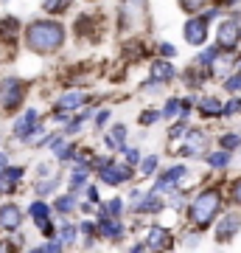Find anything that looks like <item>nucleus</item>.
I'll return each instance as SVG.
<instances>
[{
	"label": "nucleus",
	"instance_id": "5",
	"mask_svg": "<svg viewBox=\"0 0 241 253\" xmlns=\"http://www.w3.org/2000/svg\"><path fill=\"white\" fill-rule=\"evenodd\" d=\"M185 40L191 42V45H205V40H207V20H188L185 23Z\"/></svg>",
	"mask_w": 241,
	"mask_h": 253
},
{
	"label": "nucleus",
	"instance_id": "17",
	"mask_svg": "<svg viewBox=\"0 0 241 253\" xmlns=\"http://www.w3.org/2000/svg\"><path fill=\"white\" fill-rule=\"evenodd\" d=\"M154 169H157V155H149V158H143L140 161V174L143 177L154 174Z\"/></svg>",
	"mask_w": 241,
	"mask_h": 253
},
{
	"label": "nucleus",
	"instance_id": "15",
	"mask_svg": "<svg viewBox=\"0 0 241 253\" xmlns=\"http://www.w3.org/2000/svg\"><path fill=\"white\" fill-rule=\"evenodd\" d=\"M199 110H202V113H205V116H222V104H219V101L216 99H205L202 101V104H199Z\"/></svg>",
	"mask_w": 241,
	"mask_h": 253
},
{
	"label": "nucleus",
	"instance_id": "2",
	"mask_svg": "<svg viewBox=\"0 0 241 253\" xmlns=\"http://www.w3.org/2000/svg\"><path fill=\"white\" fill-rule=\"evenodd\" d=\"M219 211H222V194L216 189L210 191H202L197 200H194V206H191V222L199 228H205L213 222V217H219Z\"/></svg>",
	"mask_w": 241,
	"mask_h": 253
},
{
	"label": "nucleus",
	"instance_id": "39",
	"mask_svg": "<svg viewBox=\"0 0 241 253\" xmlns=\"http://www.w3.org/2000/svg\"><path fill=\"white\" fill-rule=\"evenodd\" d=\"M81 231H84V234H87V236H93V231H96V228L90 225V222H84V225H81Z\"/></svg>",
	"mask_w": 241,
	"mask_h": 253
},
{
	"label": "nucleus",
	"instance_id": "34",
	"mask_svg": "<svg viewBox=\"0 0 241 253\" xmlns=\"http://www.w3.org/2000/svg\"><path fill=\"white\" fill-rule=\"evenodd\" d=\"M87 200L90 203H99V189H96V186H90L87 189Z\"/></svg>",
	"mask_w": 241,
	"mask_h": 253
},
{
	"label": "nucleus",
	"instance_id": "32",
	"mask_svg": "<svg viewBox=\"0 0 241 253\" xmlns=\"http://www.w3.org/2000/svg\"><path fill=\"white\" fill-rule=\"evenodd\" d=\"M107 121H109V110H101L99 116H96V124H99V126H104Z\"/></svg>",
	"mask_w": 241,
	"mask_h": 253
},
{
	"label": "nucleus",
	"instance_id": "13",
	"mask_svg": "<svg viewBox=\"0 0 241 253\" xmlns=\"http://www.w3.org/2000/svg\"><path fill=\"white\" fill-rule=\"evenodd\" d=\"M149 248H171V234L163 228H152L149 231Z\"/></svg>",
	"mask_w": 241,
	"mask_h": 253
},
{
	"label": "nucleus",
	"instance_id": "23",
	"mask_svg": "<svg viewBox=\"0 0 241 253\" xmlns=\"http://www.w3.org/2000/svg\"><path fill=\"white\" fill-rule=\"evenodd\" d=\"M224 87H227L230 93H239V90H241V73H236V76H230V79L224 82Z\"/></svg>",
	"mask_w": 241,
	"mask_h": 253
},
{
	"label": "nucleus",
	"instance_id": "22",
	"mask_svg": "<svg viewBox=\"0 0 241 253\" xmlns=\"http://www.w3.org/2000/svg\"><path fill=\"white\" fill-rule=\"evenodd\" d=\"M121 200H109V203H104V214H112V217H118L121 214Z\"/></svg>",
	"mask_w": 241,
	"mask_h": 253
},
{
	"label": "nucleus",
	"instance_id": "24",
	"mask_svg": "<svg viewBox=\"0 0 241 253\" xmlns=\"http://www.w3.org/2000/svg\"><path fill=\"white\" fill-rule=\"evenodd\" d=\"M236 146H241V138L239 135H224L222 138V149H236Z\"/></svg>",
	"mask_w": 241,
	"mask_h": 253
},
{
	"label": "nucleus",
	"instance_id": "35",
	"mask_svg": "<svg viewBox=\"0 0 241 253\" xmlns=\"http://www.w3.org/2000/svg\"><path fill=\"white\" fill-rule=\"evenodd\" d=\"M160 51H163L166 56H174V54H177V48H174V45H169V42H163V45H160Z\"/></svg>",
	"mask_w": 241,
	"mask_h": 253
},
{
	"label": "nucleus",
	"instance_id": "11",
	"mask_svg": "<svg viewBox=\"0 0 241 253\" xmlns=\"http://www.w3.org/2000/svg\"><path fill=\"white\" fill-rule=\"evenodd\" d=\"M152 76H154V82H169V79L177 76V71H174V65H171V62L157 59V62L152 65Z\"/></svg>",
	"mask_w": 241,
	"mask_h": 253
},
{
	"label": "nucleus",
	"instance_id": "37",
	"mask_svg": "<svg viewBox=\"0 0 241 253\" xmlns=\"http://www.w3.org/2000/svg\"><path fill=\"white\" fill-rule=\"evenodd\" d=\"M233 200H236V203L241 206V180L236 183V186H233Z\"/></svg>",
	"mask_w": 241,
	"mask_h": 253
},
{
	"label": "nucleus",
	"instance_id": "16",
	"mask_svg": "<svg viewBox=\"0 0 241 253\" xmlns=\"http://www.w3.org/2000/svg\"><path fill=\"white\" fill-rule=\"evenodd\" d=\"M28 211H31L34 222H39V219H45L48 214H51V208L45 206V203H39V200H36V203H31V208H28Z\"/></svg>",
	"mask_w": 241,
	"mask_h": 253
},
{
	"label": "nucleus",
	"instance_id": "40",
	"mask_svg": "<svg viewBox=\"0 0 241 253\" xmlns=\"http://www.w3.org/2000/svg\"><path fill=\"white\" fill-rule=\"evenodd\" d=\"M3 166H6V155L0 152V169H3Z\"/></svg>",
	"mask_w": 241,
	"mask_h": 253
},
{
	"label": "nucleus",
	"instance_id": "10",
	"mask_svg": "<svg viewBox=\"0 0 241 253\" xmlns=\"http://www.w3.org/2000/svg\"><path fill=\"white\" fill-rule=\"evenodd\" d=\"M99 228H101V234L107 236V239H121V236H124V228H121L118 217H101Z\"/></svg>",
	"mask_w": 241,
	"mask_h": 253
},
{
	"label": "nucleus",
	"instance_id": "21",
	"mask_svg": "<svg viewBox=\"0 0 241 253\" xmlns=\"http://www.w3.org/2000/svg\"><path fill=\"white\" fill-rule=\"evenodd\" d=\"M70 0H45V11H51V14H56V11H62L65 6H68Z\"/></svg>",
	"mask_w": 241,
	"mask_h": 253
},
{
	"label": "nucleus",
	"instance_id": "1",
	"mask_svg": "<svg viewBox=\"0 0 241 253\" xmlns=\"http://www.w3.org/2000/svg\"><path fill=\"white\" fill-rule=\"evenodd\" d=\"M26 42L36 54H51L65 42V28L59 23H51V20H36V23L28 26Z\"/></svg>",
	"mask_w": 241,
	"mask_h": 253
},
{
	"label": "nucleus",
	"instance_id": "29",
	"mask_svg": "<svg viewBox=\"0 0 241 253\" xmlns=\"http://www.w3.org/2000/svg\"><path fill=\"white\" fill-rule=\"evenodd\" d=\"M216 59V48H210V51H205V54L199 56V65H210Z\"/></svg>",
	"mask_w": 241,
	"mask_h": 253
},
{
	"label": "nucleus",
	"instance_id": "26",
	"mask_svg": "<svg viewBox=\"0 0 241 253\" xmlns=\"http://www.w3.org/2000/svg\"><path fill=\"white\" fill-rule=\"evenodd\" d=\"M121 149H124V155H126L129 163H140V152H138V149H129V146H121Z\"/></svg>",
	"mask_w": 241,
	"mask_h": 253
},
{
	"label": "nucleus",
	"instance_id": "6",
	"mask_svg": "<svg viewBox=\"0 0 241 253\" xmlns=\"http://www.w3.org/2000/svg\"><path fill=\"white\" fill-rule=\"evenodd\" d=\"M42 126H36V110H26L23 113V118H17V124H14V135L17 138H31L34 132H39Z\"/></svg>",
	"mask_w": 241,
	"mask_h": 253
},
{
	"label": "nucleus",
	"instance_id": "12",
	"mask_svg": "<svg viewBox=\"0 0 241 253\" xmlns=\"http://www.w3.org/2000/svg\"><path fill=\"white\" fill-rule=\"evenodd\" d=\"M87 101V96L81 90H73V93H65L62 99H59V110H79L81 104Z\"/></svg>",
	"mask_w": 241,
	"mask_h": 253
},
{
	"label": "nucleus",
	"instance_id": "8",
	"mask_svg": "<svg viewBox=\"0 0 241 253\" xmlns=\"http://www.w3.org/2000/svg\"><path fill=\"white\" fill-rule=\"evenodd\" d=\"M20 222H23V211H20L17 206L0 208V228H3V231H14V228H20Z\"/></svg>",
	"mask_w": 241,
	"mask_h": 253
},
{
	"label": "nucleus",
	"instance_id": "19",
	"mask_svg": "<svg viewBox=\"0 0 241 253\" xmlns=\"http://www.w3.org/2000/svg\"><path fill=\"white\" fill-rule=\"evenodd\" d=\"M84 180H87V166H76L73 174H70V186L76 189V186H81Z\"/></svg>",
	"mask_w": 241,
	"mask_h": 253
},
{
	"label": "nucleus",
	"instance_id": "3",
	"mask_svg": "<svg viewBox=\"0 0 241 253\" xmlns=\"http://www.w3.org/2000/svg\"><path fill=\"white\" fill-rule=\"evenodd\" d=\"M216 40H219V48H224V51H233V48L239 45V40H241L239 20H224L222 26H219V31H216Z\"/></svg>",
	"mask_w": 241,
	"mask_h": 253
},
{
	"label": "nucleus",
	"instance_id": "38",
	"mask_svg": "<svg viewBox=\"0 0 241 253\" xmlns=\"http://www.w3.org/2000/svg\"><path fill=\"white\" fill-rule=\"evenodd\" d=\"M39 251H62V242H48V245H42Z\"/></svg>",
	"mask_w": 241,
	"mask_h": 253
},
{
	"label": "nucleus",
	"instance_id": "33",
	"mask_svg": "<svg viewBox=\"0 0 241 253\" xmlns=\"http://www.w3.org/2000/svg\"><path fill=\"white\" fill-rule=\"evenodd\" d=\"M179 110H182V107H179V101H169V107H166V116H174V113H179Z\"/></svg>",
	"mask_w": 241,
	"mask_h": 253
},
{
	"label": "nucleus",
	"instance_id": "18",
	"mask_svg": "<svg viewBox=\"0 0 241 253\" xmlns=\"http://www.w3.org/2000/svg\"><path fill=\"white\" fill-rule=\"evenodd\" d=\"M160 208H163V203L154 197V191H152V194H149V197H146L140 206H138V211H160Z\"/></svg>",
	"mask_w": 241,
	"mask_h": 253
},
{
	"label": "nucleus",
	"instance_id": "4",
	"mask_svg": "<svg viewBox=\"0 0 241 253\" xmlns=\"http://www.w3.org/2000/svg\"><path fill=\"white\" fill-rule=\"evenodd\" d=\"M20 101H23V84L17 79H6L0 84V104L3 107H17Z\"/></svg>",
	"mask_w": 241,
	"mask_h": 253
},
{
	"label": "nucleus",
	"instance_id": "36",
	"mask_svg": "<svg viewBox=\"0 0 241 253\" xmlns=\"http://www.w3.org/2000/svg\"><path fill=\"white\" fill-rule=\"evenodd\" d=\"M182 132H185V121H179V124L171 126V135H182Z\"/></svg>",
	"mask_w": 241,
	"mask_h": 253
},
{
	"label": "nucleus",
	"instance_id": "7",
	"mask_svg": "<svg viewBox=\"0 0 241 253\" xmlns=\"http://www.w3.org/2000/svg\"><path fill=\"white\" fill-rule=\"evenodd\" d=\"M239 228H241V217H239V214H227V217H222V222H219V228H216L219 242H227V239H233Z\"/></svg>",
	"mask_w": 241,
	"mask_h": 253
},
{
	"label": "nucleus",
	"instance_id": "9",
	"mask_svg": "<svg viewBox=\"0 0 241 253\" xmlns=\"http://www.w3.org/2000/svg\"><path fill=\"white\" fill-rule=\"evenodd\" d=\"M132 177V169L129 166H104V172H101V180L109 183V186H118V183H124Z\"/></svg>",
	"mask_w": 241,
	"mask_h": 253
},
{
	"label": "nucleus",
	"instance_id": "27",
	"mask_svg": "<svg viewBox=\"0 0 241 253\" xmlns=\"http://www.w3.org/2000/svg\"><path fill=\"white\" fill-rule=\"evenodd\" d=\"M157 118H160L157 110H146V113L140 116V124H152V121H157Z\"/></svg>",
	"mask_w": 241,
	"mask_h": 253
},
{
	"label": "nucleus",
	"instance_id": "20",
	"mask_svg": "<svg viewBox=\"0 0 241 253\" xmlns=\"http://www.w3.org/2000/svg\"><path fill=\"white\" fill-rule=\"evenodd\" d=\"M76 208V197L73 194H65V197L56 200V211H73Z\"/></svg>",
	"mask_w": 241,
	"mask_h": 253
},
{
	"label": "nucleus",
	"instance_id": "28",
	"mask_svg": "<svg viewBox=\"0 0 241 253\" xmlns=\"http://www.w3.org/2000/svg\"><path fill=\"white\" fill-rule=\"evenodd\" d=\"M239 110H241V101H239V99H233L230 104L222 110V116H233V113H239Z\"/></svg>",
	"mask_w": 241,
	"mask_h": 253
},
{
	"label": "nucleus",
	"instance_id": "25",
	"mask_svg": "<svg viewBox=\"0 0 241 253\" xmlns=\"http://www.w3.org/2000/svg\"><path fill=\"white\" fill-rule=\"evenodd\" d=\"M73 239H76V228H73V225H65V228H62V245L73 242Z\"/></svg>",
	"mask_w": 241,
	"mask_h": 253
},
{
	"label": "nucleus",
	"instance_id": "14",
	"mask_svg": "<svg viewBox=\"0 0 241 253\" xmlns=\"http://www.w3.org/2000/svg\"><path fill=\"white\" fill-rule=\"evenodd\" d=\"M207 163H210V166H216V169H219V166H227V163H230V149L210 152V155H207Z\"/></svg>",
	"mask_w": 241,
	"mask_h": 253
},
{
	"label": "nucleus",
	"instance_id": "31",
	"mask_svg": "<svg viewBox=\"0 0 241 253\" xmlns=\"http://www.w3.org/2000/svg\"><path fill=\"white\" fill-rule=\"evenodd\" d=\"M205 0H182V6H185V11H197L199 6H202Z\"/></svg>",
	"mask_w": 241,
	"mask_h": 253
},
{
	"label": "nucleus",
	"instance_id": "30",
	"mask_svg": "<svg viewBox=\"0 0 241 253\" xmlns=\"http://www.w3.org/2000/svg\"><path fill=\"white\" fill-rule=\"evenodd\" d=\"M112 138H115L118 144H121V141H124V138H126V126H124V124H118L115 129H112Z\"/></svg>",
	"mask_w": 241,
	"mask_h": 253
}]
</instances>
